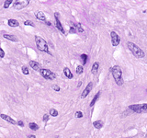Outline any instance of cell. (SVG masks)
I'll use <instances>...</instances> for the list:
<instances>
[{
  "instance_id": "obj_1",
  "label": "cell",
  "mask_w": 147,
  "mask_h": 138,
  "mask_svg": "<svg viewBox=\"0 0 147 138\" xmlns=\"http://www.w3.org/2000/svg\"><path fill=\"white\" fill-rule=\"evenodd\" d=\"M110 71L112 73L113 78L116 82V84L118 86H122L124 84V81H123V78H122V70L119 65H115L110 68Z\"/></svg>"
},
{
  "instance_id": "obj_2",
  "label": "cell",
  "mask_w": 147,
  "mask_h": 138,
  "mask_svg": "<svg viewBox=\"0 0 147 138\" xmlns=\"http://www.w3.org/2000/svg\"><path fill=\"white\" fill-rule=\"evenodd\" d=\"M127 46H128V48L130 49V51L132 52V54L135 57H137V58H143V57H144V55H145L144 52L139 46H137L136 44H134L133 43H130V42H128L127 43Z\"/></svg>"
},
{
  "instance_id": "obj_3",
  "label": "cell",
  "mask_w": 147,
  "mask_h": 138,
  "mask_svg": "<svg viewBox=\"0 0 147 138\" xmlns=\"http://www.w3.org/2000/svg\"><path fill=\"white\" fill-rule=\"evenodd\" d=\"M35 43H36V45H37V48L40 51L47 52V53H50L49 52L48 44H47L46 41L44 40L43 38H42L41 36H35Z\"/></svg>"
},
{
  "instance_id": "obj_4",
  "label": "cell",
  "mask_w": 147,
  "mask_h": 138,
  "mask_svg": "<svg viewBox=\"0 0 147 138\" xmlns=\"http://www.w3.org/2000/svg\"><path fill=\"white\" fill-rule=\"evenodd\" d=\"M129 110L136 113H147V103L130 105L129 106Z\"/></svg>"
},
{
  "instance_id": "obj_5",
  "label": "cell",
  "mask_w": 147,
  "mask_h": 138,
  "mask_svg": "<svg viewBox=\"0 0 147 138\" xmlns=\"http://www.w3.org/2000/svg\"><path fill=\"white\" fill-rule=\"evenodd\" d=\"M40 72H41V75L47 80H53L56 78V75L49 69H42Z\"/></svg>"
},
{
  "instance_id": "obj_6",
  "label": "cell",
  "mask_w": 147,
  "mask_h": 138,
  "mask_svg": "<svg viewBox=\"0 0 147 138\" xmlns=\"http://www.w3.org/2000/svg\"><path fill=\"white\" fill-rule=\"evenodd\" d=\"M29 4V0H17L14 4V8L17 10L23 9Z\"/></svg>"
},
{
  "instance_id": "obj_7",
  "label": "cell",
  "mask_w": 147,
  "mask_h": 138,
  "mask_svg": "<svg viewBox=\"0 0 147 138\" xmlns=\"http://www.w3.org/2000/svg\"><path fill=\"white\" fill-rule=\"evenodd\" d=\"M110 37H111V43H112V46H118L120 43H121V38L120 36L118 35L117 32L115 31H111L110 32Z\"/></svg>"
},
{
  "instance_id": "obj_8",
  "label": "cell",
  "mask_w": 147,
  "mask_h": 138,
  "mask_svg": "<svg viewBox=\"0 0 147 138\" xmlns=\"http://www.w3.org/2000/svg\"><path fill=\"white\" fill-rule=\"evenodd\" d=\"M54 16H55V26H56V28L60 30L62 33L64 34L65 31H64V29H63V27L62 26V23H61L60 19H59V14L58 13H55Z\"/></svg>"
},
{
  "instance_id": "obj_9",
  "label": "cell",
  "mask_w": 147,
  "mask_h": 138,
  "mask_svg": "<svg viewBox=\"0 0 147 138\" xmlns=\"http://www.w3.org/2000/svg\"><path fill=\"white\" fill-rule=\"evenodd\" d=\"M92 88H93V83H92V82H89V83H88V85L86 86V88L84 89V91L82 92L81 98H82V99H85V98H86V97H87V96L90 93V91L92 90Z\"/></svg>"
},
{
  "instance_id": "obj_10",
  "label": "cell",
  "mask_w": 147,
  "mask_h": 138,
  "mask_svg": "<svg viewBox=\"0 0 147 138\" xmlns=\"http://www.w3.org/2000/svg\"><path fill=\"white\" fill-rule=\"evenodd\" d=\"M29 65L31 66V68L35 70V71H41L42 70V66H41V64H39L38 62L36 61H29Z\"/></svg>"
},
{
  "instance_id": "obj_11",
  "label": "cell",
  "mask_w": 147,
  "mask_h": 138,
  "mask_svg": "<svg viewBox=\"0 0 147 138\" xmlns=\"http://www.w3.org/2000/svg\"><path fill=\"white\" fill-rule=\"evenodd\" d=\"M0 117H1L3 120H5L6 121H8V122L11 123V124H17V121H15V120H13L11 117H9L8 115H7V114H1Z\"/></svg>"
},
{
  "instance_id": "obj_12",
  "label": "cell",
  "mask_w": 147,
  "mask_h": 138,
  "mask_svg": "<svg viewBox=\"0 0 147 138\" xmlns=\"http://www.w3.org/2000/svg\"><path fill=\"white\" fill-rule=\"evenodd\" d=\"M35 16L36 17L39 19V20H42V21H46V17H45V15H44L43 12L42 11H37L35 13Z\"/></svg>"
},
{
  "instance_id": "obj_13",
  "label": "cell",
  "mask_w": 147,
  "mask_h": 138,
  "mask_svg": "<svg viewBox=\"0 0 147 138\" xmlns=\"http://www.w3.org/2000/svg\"><path fill=\"white\" fill-rule=\"evenodd\" d=\"M3 37H4L5 39L8 40V41H11V42H17V41H18V39H17V38L16 37V36H15V35L4 34V35H3Z\"/></svg>"
},
{
  "instance_id": "obj_14",
  "label": "cell",
  "mask_w": 147,
  "mask_h": 138,
  "mask_svg": "<svg viewBox=\"0 0 147 138\" xmlns=\"http://www.w3.org/2000/svg\"><path fill=\"white\" fill-rule=\"evenodd\" d=\"M98 67H99V64L98 62H95L92 65V68H91V72L93 75H97V71H98Z\"/></svg>"
},
{
  "instance_id": "obj_15",
  "label": "cell",
  "mask_w": 147,
  "mask_h": 138,
  "mask_svg": "<svg viewBox=\"0 0 147 138\" xmlns=\"http://www.w3.org/2000/svg\"><path fill=\"white\" fill-rule=\"evenodd\" d=\"M63 74H64V76L66 77L67 78H73V74H72V72H71V70H70L68 67H64L63 68Z\"/></svg>"
},
{
  "instance_id": "obj_16",
  "label": "cell",
  "mask_w": 147,
  "mask_h": 138,
  "mask_svg": "<svg viewBox=\"0 0 147 138\" xmlns=\"http://www.w3.org/2000/svg\"><path fill=\"white\" fill-rule=\"evenodd\" d=\"M8 25L10 27L15 28V27L19 26V23H18V21H17L16 19H14V18H10V19H8Z\"/></svg>"
},
{
  "instance_id": "obj_17",
  "label": "cell",
  "mask_w": 147,
  "mask_h": 138,
  "mask_svg": "<svg viewBox=\"0 0 147 138\" xmlns=\"http://www.w3.org/2000/svg\"><path fill=\"white\" fill-rule=\"evenodd\" d=\"M93 126L96 129H101L103 127V122L101 121H96L93 122Z\"/></svg>"
},
{
  "instance_id": "obj_18",
  "label": "cell",
  "mask_w": 147,
  "mask_h": 138,
  "mask_svg": "<svg viewBox=\"0 0 147 138\" xmlns=\"http://www.w3.org/2000/svg\"><path fill=\"white\" fill-rule=\"evenodd\" d=\"M99 96H100V91H98L97 94L95 95V97H94V99L91 100V102H90V107H93L94 105H95V103H96V101L97 100V99L99 98Z\"/></svg>"
},
{
  "instance_id": "obj_19",
  "label": "cell",
  "mask_w": 147,
  "mask_h": 138,
  "mask_svg": "<svg viewBox=\"0 0 147 138\" xmlns=\"http://www.w3.org/2000/svg\"><path fill=\"white\" fill-rule=\"evenodd\" d=\"M29 127L31 130H33V131H37L39 129V125L37 123H35V122H29Z\"/></svg>"
},
{
  "instance_id": "obj_20",
  "label": "cell",
  "mask_w": 147,
  "mask_h": 138,
  "mask_svg": "<svg viewBox=\"0 0 147 138\" xmlns=\"http://www.w3.org/2000/svg\"><path fill=\"white\" fill-rule=\"evenodd\" d=\"M50 115L52 117H56V116H58V112L55 109H51L50 110Z\"/></svg>"
},
{
  "instance_id": "obj_21",
  "label": "cell",
  "mask_w": 147,
  "mask_h": 138,
  "mask_svg": "<svg viewBox=\"0 0 147 138\" xmlns=\"http://www.w3.org/2000/svg\"><path fill=\"white\" fill-rule=\"evenodd\" d=\"M83 72H84L83 66H82V65H78L77 67H76V74H77V75H81Z\"/></svg>"
},
{
  "instance_id": "obj_22",
  "label": "cell",
  "mask_w": 147,
  "mask_h": 138,
  "mask_svg": "<svg viewBox=\"0 0 147 138\" xmlns=\"http://www.w3.org/2000/svg\"><path fill=\"white\" fill-rule=\"evenodd\" d=\"M81 59L83 61V65H86V64H87V55L85 54V53H83V54L81 55Z\"/></svg>"
},
{
  "instance_id": "obj_23",
  "label": "cell",
  "mask_w": 147,
  "mask_h": 138,
  "mask_svg": "<svg viewBox=\"0 0 147 138\" xmlns=\"http://www.w3.org/2000/svg\"><path fill=\"white\" fill-rule=\"evenodd\" d=\"M24 25L25 26H31V27H35V24L31 21V20H26L24 22Z\"/></svg>"
},
{
  "instance_id": "obj_24",
  "label": "cell",
  "mask_w": 147,
  "mask_h": 138,
  "mask_svg": "<svg viewBox=\"0 0 147 138\" xmlns=\"http://www.w3.org/2000/svg\"><path fill=\"white\" fill-rule=\"evenodd\" d=\"M22 73H23L24 75H29V68L27 67L26 65L22 66Z\"/></svg>"
},
{
  "instance_id": "obj_25",
  "label": "cell",
  "mask_w": 147,
  "mask_h": 138,
  "mask_svg": "<svg viewBox=\"0 0 147 138\" xmlns=\"http://www.w3.org/2000/svg\"><path fill=\"white\" fill-rule=\"evenodd\" d=\"M11 3H12V0H7V1H5V4H4V9H8Z\"/></svg>"
},
{
  "instance_id": "obj_26",
  "label": "cell",
  "mask_w": 147,
  "mask_h": 138,
  "mask_svg": "<svg viewBox=\"0 0 147 138\" xmlns=\"http://www.w3.org/2000/svg\"><path fill=\"white\" fill-rule=\"evenodd\" d=\"M49 118H50V115H49V114H44L43 117H42V121H43L44 122H46V121H49Z\"/></svg>"
},
{
  "instance_id": "obj_27",
  "label": "cell",
  "mask_w": 147,
  "mask_h": 138,
  "mask_svg": "<svg viewBox=\"0 0 147 138\" xmlns=\"http://www.w3.org/2000/svg\"><path fill=\"white\" fill-rule=\"evenodd\" d=\"M70 33H76V26H72L70 28L69 30Z\"/></svg>"
},
{
  "instance_id": "obj_28",
  "label": "cell",
  "mask_w": 147,
  "mask_h": 138,
  "mask_svg": "<svg viewBox=\"0 0 147 138\" xmlns=\"http://www.w3.org/2000/svg\"><path fill=\"white\" fill-rule=\"evenodd\" d=\"M76 28H77V30H78V31H79V32H84V29L82 28V25H81L80 23H78Z\"/></svg>"
},
{
  "instance_id": "obj_29",
  "label": "cell",
  "mask_w": 147,
  "mask_h": 138,
  "mask_svg": "<svg viewBox=\"0 0 147 138\" xmlns=\"http://www.w3.org/2000/svg\"><path fill=\"white\" fill-rule=\"evenodd\" d=\"M76 118H82V117H83V112H76Z\"/></svg>"
},
{
  "instance_id": "obj_30",
  "label": "cell",
  "mask_w": 147,
  "mask_h": 138,
  "mask_svg": "<svg viewBox=\"0 0 147 138\" xmlns=\"http://www.w3.org/2000/svg\"><path fill=\"white\" fill-rule=\"evenodd\" d=\"M52 88H53V90H55L56 92H59L60 91V86H58V85H53V86H52Z\"/></svg>"
},
{
  "instance_id": "obj_31",
  "label": "cell",
  "mask_w": 147,
  "mask_h": 138,
  "mask_svg": "<svg viewBox=\"0 0 147 138\" xmlns=\"http://www.w3.org/2000/svg\"><path fill=\"white\" fill-rule=\"evenodd\" d=\"M17 124L18 125V126H20V127H24V121H17Z\"/></svg>"
},
{
  "instance_id": "obj_32",
  "label": "cell",
  "mask_w": 147,
  "mask_h": 138,
  "mask_svg": "<svg viewBox=\"0 0 147 138\" xmlns=\"http://www.w3.org/2000/svg\"><path fill=\"white\" fill-rule=\"evenodd\" d=\"M4 56H5V52H4V50L0 47V57H1V58H3Z\"/></svg>"
},
{
  "instance_id": "obj_33",
  "label": "cell",
  "mask_w": 147,
  "mask_h": 138,
  "mask_svg": "<svg viewBox=\"0 0 147 138\" xmlns=\"http://www.w3.org/2000/svg\"><path fill=\"white\" fill-rule=\"evenodd\" d=\"M28 138H36V136L33 134H30V135H28Z\"/></svg>"
},
{
  "instance_id": "obj_34",
  "label": "cell",
  "mask_w": 147,
  "mask_h": 138,
  "mask_svg": "<svg viewBox=\"0 0 147 138\" xmlns=\"http://www.w3.org/2000/svg\"><path fill=\"white\" fill-rule=\"evenodd\" d=\"M45 23H46V24H47V25H49V26H51V25H52V24H51V22H50V21H45Z\"/></svg>"
},
{
  "instance_id": "obj_35",
  "label": "cell",
  "mask_w": 147,
  "mask_h": 138,
  "mask_svg": "<svg viewBox=\"0 0 147 138\" xmlns=\"http://www.w3.org/2000/svg\"><path fill=\"white\" fill-rule=\"evenodd\" d=\"M81 85H82V82H81V81H80V82H79V83H78L77 86H78V87H79V86H81Z\"/></svg>"
}]
</instances>
